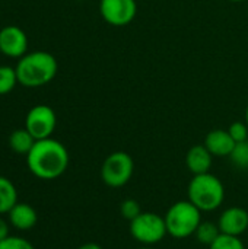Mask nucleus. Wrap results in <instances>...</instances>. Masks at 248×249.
I'll list each match as a JSON object with an SVG mask.
<instances>
[{"label":"nucleus","instance_id":"23","mask_svg":"<svg viewBox=\"0 0 248 249\" xmlns=\"http://www.w3.org/2000/svg\"><path fill=\"white\" fill-rule=\"evenodd\" d=\"M6 238H9V225L3 217H0V242Z\"/></svg>","mask_w":248,"mask_h":249},{"label":"nucleus","instance_id":"7","mask_svg":"<svg viewBox=\"0 0 248 249\" xmlns=\"http://www.w3.org/2000/svg\"><path fill=\"white\" fill-rule=\"evenodd\" d=\"M57 125V117L51 107L35 105L25 117V128L32 134L35 140L50 139Z\"/></svg>","mask_w":248,"mask_h":249},{"label":"nucleus","instance_id":"12","mask_svg":"<svg viewBox=\"0 0 248 249\" xmlns=\"http://www.w3.org/2000/svg\"><path fill=\"white\" fill-rule=\"evenodd\" d=\"M213 155L206 149L205 144H196L189 149L186 155V166L193 175L210 172Z\"/></svg>","mask_w":248,"mask_h":249},{"label":"nucleus","instance_id":"21","mask_svg":"<svg viewBox=\"0 0 248 249\" xmlns=\"http://www.w3.org/2000/svg\"><path fill=\"white\" fill-rule=\"evenodd\" d=\"M228 133L231 134V137L234 139L235 143L246 142V140H248L247 123H241V121L232 123V124L229 125V128H228Z\"/></svg>","mask_w":248,"mask_h":249},{"label":"nucleus","instance_id":"18","mask_svg":"<svg viewBox=\"0 0 248 249\" xmlns=\"http://www.w3.org/2000/svg\"><path fill=\"white\" fill-rule=\"evenodd\" d=\"M228 158L234 166H237L240 169H248V140L235 143V146Z\"/></svg>","mask_w":248,"mask_h":249},{"label":"nucleus","instance_id":"26","mask_svg":"<svg viewBox=\"0 0 248 249\" xmlns=\"http://www.w3.org/2000/svg\"><path fill=\"white\" fill-rule=\"evenodd\" d=\"M246 123H247V125H248V107H247V111H246Z\"/></svg>","mask_w":248,"mask_h":249},{"label":"nucleus","instance_id":"11","mask_svg":"<svg viewBox=\"0 0 248 249\" xmlns=\"http://www.w3.org/2000/svg\"><path fill=\"white\" fill-rule=\"evenodd\" d=\"M205 146L213 156L228 158L235 146V142L228 133V130L216 128L208 133L205 139Z\"/></svg>","mask_w":248,"mask_h":249},{"label":"nucleus","instance_id":"9","mask_svg":"<svg viewBox=\"0 0 248 249\" xmlns=\"http://www.w3.org/2000/svg\"><path fill=\"white\" fill-rule=\"evenodd\" d=\"M28 36L23 29L16 25H7L0 29V53L12 57L20 58L26 54Z\"/></svg>","mask_w":248,"mask_h":249},{"label":"nucleus","instance_id":"17","mask_svg":"<svg viewBox=\"0 0 248 249\" xmlns=\"http://www.w3.org/2000/svg\"><path fill=\"white\" fill-rule=\"evenodd\" d=\"M18 83L16 70L10 66H0V95L10 93Z\"/></svg>","mask_w":248,"mask_h":249},{"label":"nucleus","instance_id":"4","mask_svg":"<svg viewBox=\"0 0 248 249\" xmlns=\"http://www.w3.org/2000/svg\"><path fill=\"white\" fill-rule=\"evenodd\" d=\"M167 232L174 239L193 236L202 223V212L189 200L174 203L164 216Z\"/></svg>","mask_w":248,"mask_h":249},{"label":"nucleus","instance_id":"2","mask_svg":"<svg viewBox=\"0 0 248 249\" xmlns=\"http://www.w3.org/2000/svg\"><path fill=\"white\" fill-rule=\"evenodd\" d=\"M15 70L19 85L25 88H41L56 77L58 63L56 57L47 51H32L18 60Z\"/></svg>","mask_w":248,"mask_h":249},{"label":"nucleus","instance_id":"27","mask_svg":"<svg viewBox=\"0 0 248 249\" xmlns=\"http://www.w3.org/2000/svg\"><path fill=\"white\" fill-rule=\"evenodd\" d=\"M228 1H235V3H240V1H246V0H228Z\"/></svg>","mask_w":248,"mask_h":249},{"label":"nucleus","instance_id":"15","mask_svg":"<svg viewBox=\"0 0 248 249\" xmlns=\"http://www.w3.org/2000/svg\"><path fill=\"white\" fill-rule=\"evenodd\" d=\"M16 203H18L16 187L9 178L0 177V214H7L15 207Z\"/></svg>","mask_w":248,"mask_h":249},{"label":"nucleus","instance_id":"13","mask_svg":"<svg viewBox=\"0 0 248 249\" xmlns=\"http://www.w3.org/2000/svg\"><path fill=\"white\" fill-rule=\"evenodd\" d=\"M7 214H9V223L15 229L22 232L31 231L38 222V214L35 209L26 203H16L15 207Z\"/></svg>","mask_w":248,"mask_h":249},{"label":"nucleus","instance_id":"1","mask_svg":"<svg viewBox=\"0 0 248 249\" xmlns=\"http://www.w3.org/2000/svg\"><path fill=\"white\" fill-rule=\"evenodd\" d=\"M69 159L66 146L50 137L35 142L26 155V165L34 177L44 181H51L66 172Z\"/></svg>","mask_w":248,"mask_h":249},{"label":"nucleus","instance_id":"6","mask_svg":"<svg viewBox=\"0 0 248 249\" xmlns=\"http://www.w3.org/2000/svg\"><path fill=\"white\" fill-rule=\"evenodd\" d=\"M134 174L133 158L126 152H113L105 158L101 166V179L110 188L127 185Z\"/></svg>","mask_w":248,"mask_h":249},{"label":"nucleus","instance_id":"19","mask_svg":"<svg viewBox=\"0 0 248 249\" xmlns=\"http://www.w3.org/2000/svg\"><path fill=\"white\" fill-rule=\"evenodd\" d=\"M209 249H246V247H244V242L240 239V236L221 233L218 239L209 247Z\"/></svg>","mask_w":248,"mask_h":249},{"label":"nucleus","instance_id":"25","mask_svg":"<svg viewBox=\"0 0 248 249\" xmlns=\"http://www.w3.org/2000/svg\"><path fill=\"white\" fill-rule=\"evenodd\" d=\"M136 249H155V248H152V247H140V248H136Z\"/></svg>","mask_w":248,"mask_h":249},{"label":"nucleus","instance_id":"3","mask_svg":"<svg viewBox=\"0 0 248 249\" xmlns=\"http://www.w3.org/2000/svg\"><path fill=\"white\" fill-rule=\"evenodd\" d=\"M189 201L193 203L202 213L218 210L225 200V187L222 181L208 172L200 175H193L187 187Z\"/></svg>","mask_w":248,"mask_h":249},{"label":"nucleus","instance_id":"14","mask_svg":"<svg viewBox=\"0 0 248 249\" xmlns=\"http://www.w3.org/2000/svg\"><path fill=\"white\" fill-rule=\"evenodd\" d=\"M35 139L32 137V134L26 130V128H18L15 131H12L10 137H9V146L10 149L18 153V155H28L29 150L32 149V146L35 144Z\"/></svg>","mask_w":248,"mask_h":249},{"label":"nucleus","instance_id":"5","mask_svg":"<svg viewBox=\"0 0 248 249\" xmlns=\"http://www.w3.org/2000/svg\"><path fill=\"white\" fill-rule=\"evenodd\" d=\"M130 235L142 247H153L168 235L164 216L152 212H142L130 222Z\"/></svg>","mask_w":248,"mask_h":249},{"label":"nucleus","instance_id":"16","mask_svg":"<svg viewBox=\"0 0 248 249\" xmlns=\"http://www.w3.org/2000/svg\"><path fill=\"white\" fill-rule=\"evenodd\" d=\"M219 235H221V231H219L218 223H212V222H202L194 233L196 239L200 244L208 245V247H210L218 239Z\"/></svg>","mask_w":248,"mask_h":249},{"label":"nucleus","instance_id":"8","mask_svg":"<svg viewBox=\"0 0 248 249\" xmlns=\"http://www.w3.org/2000/svg\"><path fill=\"white\" fill-rule=\"evenodd\" d=\"M99 13L111 26H127L137 13L136 0H101Z\"/></svg>","mask_w":248,"mask_h":249},{"label":"nucleus","instance_id":"10","mask_svg":"<svg viewBox=\"0 0 248 249\" xmlns=\"http://www.w3.org/2000/svg\"><path fill=\"white\" fill-rule=\"evenodd\" d=\"M218 226L224 235L241 236L248 229V212L243 207H228L221 213Z\"/></svg>","mask_w":248,"mask_h":249},{"label":"nucleus","instance_id":"20","mask_svg":"<svg viewBox=\"0 0 248 249\" xmlns=\"http://www.w3.org/2000/svg\"><path fill=\"white\" fill-rule=\"evenodd\" d=\"M120 213H121V216L126 220L132 222V220H134L142 213V207H140L139 201H136L133 198H126L120 204Z\"/></svg>","mask_w":248,"mask_h":249},{"label":"nucleus","instance_id":"22","mask_svg":"<svg viewBox=\"0 0 248 249\" xmlns=\"http://www.w3.org/2000/svg\"><path fill=\"white\" fill-rule=\"evenodd\" d=\"M0 249H35L34 245L23 239V238H18V236H9L4 241L0 242Z\"/></svg>","mask_w":248,"mask_h":249},{"label":"nucleus","instance_id":"24","mask_svg":"<svg viewBox=\"0 0 248 249\" xmlns=\"http://www.w3.org/2000/svg\"><path fill=\"white\" fill-rule=\"evenodd\" d=\"M77 249H102V248H101V245H98V244H95V242H88V244L80 245Z\"/></svg>","mask_w":248,"mask_h":249}]
</instances>
